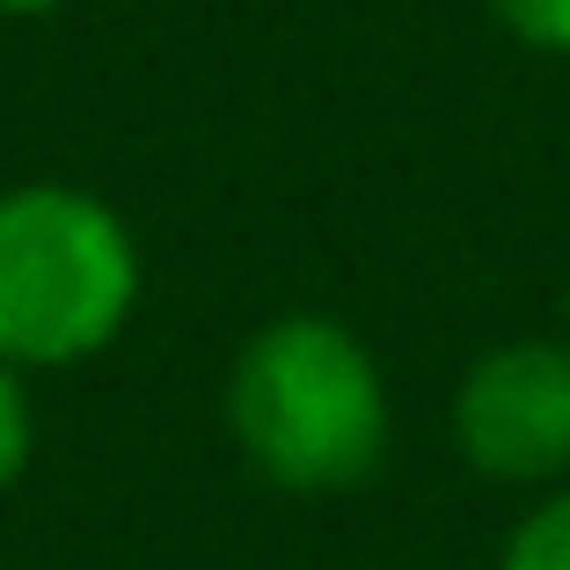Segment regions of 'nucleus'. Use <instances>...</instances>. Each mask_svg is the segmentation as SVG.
<instances>
[{
    "mask_svg": "<svg viewBox=\"0 0 570 570\" xmlns=\"http://www.w3.org/2000/svg\"><path fill=\"white\" fill-rule=\"evenodd\" d=\"M498 570H570V490H556L549 504H534V512L512 527Z\"/></svg>",
    "mask_w": 570,
    "mask_h": 570,
    "instance_id": "obj_4",
    "label": "nucleus"
},
{
    "mask_svg": "<svg viewBox=\"0 0 570 570\" xmlns=\"http://www.w3.org/2000/svg\"><path fill=\"white\" fill-rule=\"evenodd\" d=\"M139 301L125 219L73 184L0 190V366H81L110 352Z\"/></svg>",
    "mask_w": 570,
    "mask_h": 570,
    "instance_id": "obj_2",
    "label": "nucleus"
},
{
    "mask_svg": "<svg viewBox=\"0 0 570 570\" xmlns=\"http://www.w3.org/2000/svg\"><path fill=\"white\" fill-rule=\"evenodd\" d=\"M30 446H37V417H30V395H22V373L0 366V490L22 475Z\"/></svg>",
    "mask_w": 570,
    "mask_h": 570,
    "instance_id": "obj_5",
    "label": "nucleus"
},
{
    "mask_svg": "<svg viewBox=\"0 0 570 570\" xmlns=\"http://www.w3.org/2000/svg\"><path fill=\"white\" fill-rule=\"evenodd\" d=\"M490 16L534 51H570V0H490Z\"/></svg>",
    "mask_w": 570,
    "mask_h": 570,
    "instance_id": "obj_6",
    "label": "nucleus"
},
{
    "mask_svg": "<svg viewBox=\"0 0 570 570\" xmlns=\"http://www.w3.org/2000/svg\"><path fill=\"white\" fill-rule=\"evenodd\" d=\"M51 8H67V0H0V16H51Z\"/></svg>",
    "mask_w": 570,
    "mask_h": 570,
    "instance_id": "obj_7",
    "label": "nucleus"
},
{
    "mask_svg": "<svg viewBox=\"0 0 570 570\" xmlns=\"http://www.w3.org/2000/svg\"><path fill=\"white\" fill-rule=\"evenodd\" d=\"M227 432L278 490H352L387 453V381L330 315H278L227 366Z\"/></svg>",
    "mask_w": 570,
    "mask_h": 570,
    "instance_id": "obj_1",
    "label": "nucleus"
},
{
    "mask_svg": "<svg viewBox=\"0 0 570 570\" xmlns=\"http://www.w3.org/2000/svg\"><path fill=\"white\" fill-rule=\"evenodd\" d=\"M461 461L490 483H556L570 469V344H490L453 395Z\"/></svg>",
    "mask_w": 570,
    "mask_h": 570,
    "instance_id": "obj_3",
    "label": "nucleus"
}]
</instances>
